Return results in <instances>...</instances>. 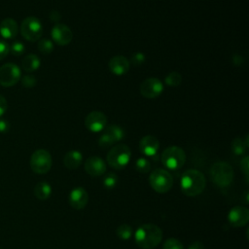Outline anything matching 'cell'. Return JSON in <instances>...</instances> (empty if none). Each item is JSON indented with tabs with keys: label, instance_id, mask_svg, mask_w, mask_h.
Listing matches in <instances>:
<instances>
[{
	"label": "cell",
	"instance_id": "1",
	"mask_svg": "<svg viewBox=\"0 0 249 249\" xmlns=\"http://www.w3.org/2000/svg\"><path fill=\"white\" fill-rule=\"evenodd\" d=\"M206 179L202 172L197 169L186 170L180 179V187L188 196H196L201 194L205 188Z\"/></svg>",
	"mask_w": 249,
	"mask_h": 249
},
{
	"label": "cell",
	"instance_id": "2",
	"mask_svg": "<svg viewBox=\"0 0 249 249\" xmlns=\"http://www.w3.org/2000/svg\"><path fill=\"white\" fill-rule=\"evenodd\" d=\"M161 230L154 224H143L134 233L135 242L142 249H153L157 247L161 241Z\"/></svg>",
	"mask_w": 249,
	"mask_h": 249
},
{
	"label": "cell",
	"instance_id": "3",
	"mask_svg": "<svg viewBox=\"0 0 249 249\" xmlns=\"http://www.w3.org/2000/svg\"><path fill=\"white\" fill-rule=\"evenodd\" d=\"M211 181L220 188L228 187L233 179V169L231 164L226 161H217L210 167Z\"/></svg>",
	"mask_w": 249,
	"mask_h": 249
},
{
	"label": "cell",
	"instance_id": "4",
	"mask_svg": "<svg viewBox=\"0 0 249 249\" xmlns=\"http://www.w3.org/2000/svg\"><path fill=\"white\" fill-rule=\"evenodd\" d=\"M131 158V151L129 147L125 144H118L111 148L108 152L106 160L107 163L115 168L122 169L127 165Z\"/></svg>",
	"mask_w": 249,
	"mask_h": 249
},
{
	"label": "cell",
	"instance_id": "5",
	"mask_svg": "<svg viewBox=\"0 0 249 249\" xmlns=\"http://www.w3.org/2000/svg\"><path fill=\"white\" fill-rule=\"evenodd\" d=\"M149 183L154 191L163 194L171 189L173 185V178L167 170L163 168H157L151 172L149 176Z\"/></svg>",
	"mask_w": 249,
	"mask_h": 249
},
{
	"label": "cell",
	"instance_id": "6",
	"mask_svg": "<svg viewBox=\"0 0 249 249\" xmlns=\"http://www.w3.org/2000/svg\"><path fill=\"white\" fill-rule=\"evenodd\" d=\"M186 161L184 150L178 146L167 147L161 154V162L168 169L176 170L181 168Z\"/></svg>",
	"mask_w": 249,
	"mask_h": 249
},
{
	"label": "cell",
	"instance_id": "7",
	"mask_svg": "<svg viewBox=\"0 0 249 249\" xmlns=\"http://www.w3.org/2000/svg\"><path fill=\"white\" fill-rule=\"evenodd\" d=\"M20 33L22 37L29 42L39 41L43 34L41 21L35 17L25 18L20 25Z\"/></svg>",
	"mask_w": 249,
	"mask_h": 249
},
{
	"label": "cell",
	"instance_id": "8",
	"mask_svg": "<svg viewBox=\"0 0 249 249\" xmlns=\"http://www.w3.org/2000/svg\"><path fill=\"white\" fill-rule=\"evenodd\" d=\"M52 164V156L47 150H36L30 157V167L33 172L37 174H45L49 172Z\"/></svg>",
	"mask_w": 249,
	"mask_h": 249
},
{
	"label": "cell",
	"instance_id": "9",
	"mask_svg": "<svg viewBox=\"0 0 249 249\" xmlns=\"http://www.w3.org/2000/svg\"><path fill=\"white\" fill-rule=\"evenodd\" d=\"M20 77L21 71L15 63H5L0 67V85L3 87L15 86Z\"/></svg>",
	"mask_w": 249,
	"mask_h": 249
},
{
	"label": "cell",
	"instance_id": "10",
	"mask_svg": "<svg viewBox=\"0 0 249 249\" xmlns=\"http://www.w3.org/2000/svg\"><path fill=\"white\" fill-rule=\"evenodd\" d=\"M124 136V129L117 124H110L105 126L103 133L98 139V145L102 148H108L115 142L122 140Z\"/></svg>",
	"mask_w": 249,
	"mask_h": 249
},
{
	"label": "cell",
	"instance_id": "11",
	"mask_svg": "<svg viewBox=\"0 0 249 249\" xmlns=\"http://www.w3.org/2000/svg\"><path fill=\"white\" fill-rule=\"evenodd\" d=\"M140 93L145 98H156L163 90V85L158 78H148L140 84Z\"/></svg>",
	"mask_w": 249,
	"mask_h": 249
},
{
	"label": "cell",
	"instance_id": "12",
	"mask_svg": "<svg viewBox=\"0 0 249 249\" xmlns=\"http://www.w3.org/2000/svg\"><path fill=\"white\" fill-rule=\"evenodd\" d=\"M107 124V117L100 111H91L85 118V125L91 132L102 131Z\"/></svg>",
	"mask_w": 249,
	"mask_h": 249
},
{
	"label": "cell",
	"instance_id": "13",
	"mask_svg": "<svg viewBox=\"0 0 249 249\" xmlns=\"http://www.w3.org/2000/svg\"><path fill=\"white\" fill-rule=\"evenodd\" d=\"M51 36L55 44L59 46H66L72 41L73 33L66 24L57 23L52 28Z\"/></svg>",
	"mask_w": 249,
	"mask_h": 249
},
{
	"label": "cell",
	"instance_id": "14",
	"mask_svg": "<svg viewBox=\"0 0 249 249\" xmlns=\"http://www.w3.org/2000/svg\"><path fill=\"white\" fill-rule=\"evenodd\" d=\"M228 220L232 227H243L249 221V210L244 206H234L230 210Z\"/></svg>",
	"mask_w": 249,
	"mask_h": 249
},
{
	"label": "cell",
	"instance_id": "15",
	"mask_svg": "<svg viewBox=\"0 0 249 249\" xmlns=\"http://www.w3.org/2000/svg\"><path fill=\"white\" fill-rule=\"evenodd\" d=\"M68 201L74 209L81 210L87 205L89 201L88 192L82 187H76L70 192Z\"/></svg>",
	"mask_w": 249,
	"mask_h": 249
},
{
	"label": "cell",
	"instance_id": "16",
	"mask_svg": "<svg viewBox=\"0 0 249 249\" xmlns=\"http://www.w3.org/2000/svg\"><path fill=\"white\" fill-rule=\"evenodd\" d=\"M106 162L99 157L93 156L86 160L85 170L90 176H100L106 172Z\"/></svg>",
	"mask_w": 249,
	"mask_h": 249
},
{
	"label": "cell",
	"instance_id": "17",
	"mask_svg": "<svg viewBox=\"0 0 249 249\" xmlns=\"http://www.w3.org/2000/svg\"><path fill=\"white\" fill-rule=\"evenodd\" d=\"M108 67L114 75L122 76L127 73L130 67V63L125 56L115 55L109 60Z\"/></svg>",
	"mask_w": 249,
	"mask_h": 249
},
{
	"label": "cell",
	"instance_id": "18",
	"mask_svg": "<svg viewBox=\"0 0 249 249\" xmlns=\"http://www.w3.org/2000/svg\"><path fill=\"white\" fill-rule=\"evenodd\" d=\"M160 148L159 140L153 135H145L140 139L139 149L147 157H153L158 153Z\"/></svg>",
	"mask_w": 249,
	"mask_h": 249
},
{
	"label": "cell",
	"instance_id": "19",
	"mask_svg": "<svg viewBox=\"0 0 249 249\" xmlns=\"http://www.w3.org/2000/svg\"><path fill=\"white\" fill-rule=\"evenodd\" d=\"M18 26L14 18H7L0 22V35L5 39H13L18 35Z\"/></svg>",
	"mask_w": 249,
	"mask_h": 249
},
{
	"label": "cell",
	"instance_id": "20",
	"mask_svg": "<svg viewBox=\"0 0 249 249\" xmlns=\"http://www.w3.org/2000/svg\"><path fill=\"white\" fill-rule=\"evenodd\" d=\"M83 161V156L81 152L77 150H72L67 152L63 157V164L68 169L78 168Z\"/></svg>",
	"mask_w": 249,
	"mask_h": 249
},
{
	"label": "cell",
	"instance_id": "21",
	"mask_svg": "<svg viewBox=\"0 0 249 249\" xmlns=\"http://www.w3.org/2000/svg\"><path fill=\"white\" fill-rule=\"evenodd\" d=\"M40 64H41V61L39 57L33 53L27 54L21 61V66L23 70L28 73H31L37 70L40 67Z\"/></svg>",
	"mask_w": 249,
	"mask_h": 249
},
{
	"label": "cell",
	"instance_id": "22",
	"mask_svg": "<svg viewBox=\"0 0 249 249\" xmlns=\"http://www.w3.org/2000/svg\"><path fill=\"white\" fill-rule=\"evenodd\" d=\"M52 194V187L49 183L42 181L39 182L34 188V195L38 199L45 200L50 197Z\"/></svg>",
	"mask_w": 249,
	"mask_h": 249
},
{
	"label": "cell",
	"instance_id": "23",
	"mask_svg": "<svg viewBox=\"0 0 249 249\" xmlns=\"http://www.w3.org/2000/svg\"><path fill=\"white\" fill-rule=\"evenodd\" d=\"M247 147L244 143V140L240 137H236L231 142V151L236 156H241L245 153Z\"/></svg>",
	"mask_w": 249,
	"mask_h": 249
},
{
	"label": "cell",
	"instance_id": "24",
	"mask_svg": "<svg viewBox=\"0 0 249 249\" xmlns=\"http://www.w3.org/2000/svg\"><path fill=\"white\" fill-rule=\"evenodd\" d=\"M116 233L119 238L123 240H127L132 235V228L128 224H122L117 228Z\"/></svg>",
	"mask_w": 249,
	"mask_h": 249
},
{
	"label": "cell",
	"instance_id": "25",
	"mask_svg": "<svg viewBox=\"0 0 249 249\" xmlns=\"http://www.w3.org/2000/svg\"><path fill=\"white\" fill-rule=\"evenodd\" d=\"M164 82L169 87H177L182 82V76L178 72H170L166 75Z\"/></svg>",
	"mask_w": 249,
	"mask_h": 249
},
{
	"label": "cell",
	"instance_id": "26",
	"mask_svg": "<svg viewBox=\"0 0 249 249\" xmlns=\"http://www.w3.org/2000/svg\"><path fill=\"white\" fill-rule=\"evenodd\" d=\"M38 50L43 54H50L53 50V44L49 39H42L38 42Z\"/></svg>",
	"mask_w": 249,
	"mask_h": 249
},
{
	"label": "cell",
	"instance_id": "27",
	"mask_svg": "<svg viewBox=\"0 0 249 249\" xmlns=\"http://www.w3.org/2000/svg\"><path fill=\"white\" fill-rule=\"evenodd\" d=\"M118 183V175L115 172H109L103 178V186L106 189H113Z\"/></svg>",
	"mask_w": 249,
	"mask_h": 249
},
{
	"label": "cell",
	"instance_id": "28",
	"mask_svg": "<svg viewBox=\"0 0 249 249\" xmlns=\"http://www.w3.org/2000/svg\"><path fill=\"white\" fill-rule=\"evenodd\" d=\"M135 168L137 171H139L141 173H147L148 171H150L151 164L147 159L139 158L135 161Z\"/></svg>",
	"mask_w": 249,
	"mask_h": 249
},
{
	"label": "cell",
	"instance_id": "29",
	"mask_svg": "<svg viewBox=\"0 0 249 249\" xmlns=\"http://www.w3.org/2000/svg\"><path fill=\"white\" fill-rule=\"evenodd\" d=\"M24 51H25V46L19 41H16L10 46V53L15 56L21 55L24 53Z\"/></svg>",
	"mask_w": 249,
	"mask_h": 249
},
{
	"label": "cell",
	"instance_id": "30",
	"mask_svg": "<svg viewBox=\"0 0 249 249\" xmlns=\"http://www.w3.org/2000/svg\"><path fill=\"white\" fill-rule=\"evenodd\" d=\"M162 249H185L181 241L176 238H168L164 241Z\"/></svg>",
	"mask_w": 249,
	"mask_h": 249
},
{
	"label": "cell",
	"instance_id": "31",
	"mask_svg": "<svg viewBox=\"0 0 249 249\" xmlns=\"http://www.w3.org/2000/svg\"><path fill=\"white\" fill-rule=\"evenodd\" d=\"M21 84L25 88H32L36 85V78L32 75L27 74V75L23 76V78L21 79Z\"/></svg>",
	"mask_w": 249,
	"mask_h": 249
},
{
	"label": "cell",
	"instance_id": "32",
	"mask_svg": "<svg viewBox=\"0 0 249 249\" xmlns=\"http://www.w3.org/2000/svg\"><path fill=\"white\" fill-rule=\"evenodd\" d=\"M145 61V55L142 53H135L131 57V62L134 66H140Z\"/></svg>",
	"mask_w": 249,
	"mask_h": 249
},
{
	"label": "cell",
	"instance_id": "33",
	"mask_svg": "<svg viewBox=\"0 0 249 249\" xmlns=\"http://www.w3.org/2000/svg\"><path fill=\"white\" fill-rule=\"evenodd\" d=\"M10 53V46L3 40H0V60L4 59Z\"/></svg>",
	"mask_w": 249,
	"mask_h": 249
},
{
	"label": "cell",
	"instance_id": "34",
	"mask_svg": "<svg viewBox=\"0 0 249 249\" xmlns=\"http://www.w3.org/2000/svg\"><path fill=\"white\" fill-rule=\"evenodd\" d=\"M248 160H249V158L246 156L240 161V169H241V171L243 172V174L245 175L246 178H248V174H249V171H248V169H249V167H248L249 166Z\"/></svg>",
	"mask_w": 249,
	"mask_h": 249
},
{
	"label": "cell",
	"instance_id": "35",
	"mask_svg": "<svg viewBox=\"0 0 249 249\" xmlns=\"http://www.w3.org/2000/svg\"><path fill=\"white\" fill-rule=\"evenodd\" d=\"M7 108H8V102L6 98L0 94V117L5 114V112L7 111Z\"/></svg>",
	"mask_w": 249,
	"mask_h": 249
},
{
	"label": "cell",
	"instance_id": "36",
	"mask_svg": "<svg viewBox=\"0 0 249 249\" xmlns=\"http://www.w3.org/2000/svg\"><path fill=\"white\" fill-rule=\"evenodd\" d=\"M10 129V124L7 120L0 119V133L7 132Z\"/></svg>",
	"mask_w": 249,
	"mask_h": 249
},
{
	"label": "cell",
	"instance_id": "37",
	"mask_svg": "<svg viewBox=\"0 0 249 249\" xmlns=\"http://www.w3.org/2000/svg\"><path fill=\"white\" fill-rule=\"evenodd\" d=\"M188 249H204V245H203L202 242H200L198 240H196V241H194L190 244Z\"/></svg>",
	"mask_w": 249,
	"mask_h": 249
},
{
	"label": "cell",
	"instance_id": "38",
	"mask_svg": "<svg viewBox=\"0 0 249 249\" xmlns=\"http://www.w3.org/2000/svg\"><path fill=\"white\" fill-rule=\"evenodd\" d=\"M50 18L52 21H58L60 18V14L57 11H52L50 14Z\"/></svg>",
	"mask_w": 249,
	"mask_h": 249
}]
</instances>
